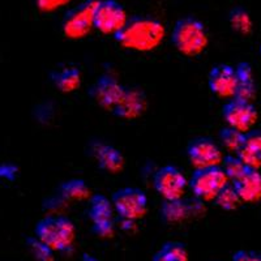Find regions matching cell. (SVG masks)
I'll return each instance as SVG.
<instances>
[{
    "instance_id": "obj_1",
    "label": "cell",
    "mask_w": 261,
    "mask_h": 261,
    "mask_svg": "<svg viewBox=\"0 0 261 261\" xmlns=\"http://www.w3.org/2000/svg\"><path fill=\"white\" fill-rule=\"evenodd\" d=\"M114 38L127 48L150 50L163 38V25L150 16H132Z\"/></svg>"
},
{
    "instance_id": "obj_2",
    "label": "cell",
    "mask_w": 261,
    "mask_h": 261,
    "mask_svg": "<svg viewBox=\"0 0 261 261\" xmlns=\"http://www.w3.org/2000/svg\"><path fill=\"white\" fill-rule=\"evenodd\" d=\"M34 235L55 252H68L76 238L73 221L63 214H48L34 226Z\"/></svg>"
},
{
    "instance_id": "obj_3",
    "label": "cell",
    "mask_w": 261,
    "mask_h": 261,
    "mask_svg": "<svg viewBox=\"0 0 261 261\" xmlns=\"http://www.w3.org/2000/svg\"><path fill=\"white\" fill-rule=\"evenodd\" d=\"M208 32L204 22L193 16L179 18L171 32V43L186 57H196L208 46Z\"/></svg>"
},
{
    "instance_id": "obj_4",
    "label": "cell",
    "mask_w": 261,
    "mask_h": 261,
    "mask_svg": "<svg viewBox=\"0 0 261 261\" xmlns=\"http://www.w3.org/2000/svg\"><path fill=\"white\" fill-rule=\"evenodd\" d=\"M230 183L222 166L195 169L192 172L188 187L192 191L196 199L214 200L225 186Z\"/></svg>"
},
{
    "instance_id": "obj_5",
    "label": "cell",
    "mask_w": 261,
    "mask_h": 261,
    "mask_svg": "<svg viewBox=\"0 0 261 261\" xmlns=\"http://www.w3.org/2000/svg\"><path fill=\"white\" fill-rule=\"evenodd\" d=\"M114 209L120 220H141L148 211V196L136 187H124L115 191L111 196Z\"/></svg>"
},
{
    "instance_id": "obj_6",
    "label": "cell",
    "mask_w": 261,
    "mask_h": 261,
    "mask_svg": "<svg viewBox=\"0 0 261 261\" xmlns=\"http://www.w3.org/2000/svg\"><path fill=\"white\" fill-rule=\"evenodd\" d=\"M124 7L116 0H99L94 12L93 25L103 34L115 36L128 21Z\"/></svg>"
},
{
    "instance_id": "obj_7",
    "label": "cell",
    "mask_w": 261,
    "mask_h": 261,
    "mask_svg": "<svg viewBox=\"0 0 261 261\" xmlns=\"http://www.w3.org/2000/svg\"><path fill=\"white\" fill-rule=\"evenodd\" d=\"M153 186L163 200H178L187 190L188 180L178 167L165 165L154 172Z\"/></svg>"
},
{
    "instance_id": "obj_8",
    "label": "cell",
    "mask_w": 261,
    "mask_h": 261,
    "mask_svg": "<svg viewBox=\"0 0 261 261\" xmlns=\"http://www.w3.org/2000/svg\"><path fill=\"white\" fill-rule=\"evenodd\" d=\"M222 118L225 119L228 127L247 134L257 122L258 113L256 106L251 101L232 97L230 101L223 105Z\"/></svg>"
},
{
    "instance_id": "obj_9",
    "label": "cell",
    "mask_w": 261,
    "mask_h": 261,
    "mask_svg": "<svg viewBox=\"0 0 261 261\" xmlns=\"http://www.w3.org/2000/svg\"><path fill=\"white\" fill-rule=\"evenodd\" d=\"M99 0H84L80 6L67 12L63 20V30L71 38H80L89 32L90 28H94V12Z\"/></svg>"
},
{
    "instance_id": "obj_10",
    "label": "cell",
    "mask_w": 261,
    "mask_h": 261,
    "mask_svg": "<svg viewBox=\"0 0 261 261\" xmlns=\"http://www.w3.org/2000/svg\"><path fill=\"white\" fill-rule=\"evenodd\" d=\"M187 157L195 169L220 166L223 155L220 146L209 137H196L187 145Z\"/></svg>"
},
{
    "instance_id": "obj_11",
    "label": "cell",
    "mask_w": 261,
    "mask_h": 261,
    "mask_svg": "<svg viewBox=\"0 0 261 261\" xmlns=\"http://www.w3.org/2000/svg\"><path fill=\"white\" fill-rule=\"evenodd\" d=\"M125 88L111 74H102L90 86L88 94L103 109L113 111L122 99Z\"/></svg>"
},
{
    "instance_id": "obj_12",
    "label": "cell",
    "mask_w": 261,
    "mask_h": 261,
    "mask_svg": "<svg viewBox=\"0 0 261 261\" xmlns=\"http://www.w3.org/2000/svg\"><path fill=\"white\" fill-rule=\"evenodd\" d=\"M208 86L218 97H234L237 90V72L230 64L214 65L208 73Z\"/></svg>"
},
{
    "instance_id": "obj_13",
    "label": "cell",
    "mask_w": 261,
    "mask_h": 261,
    "mask_svg": "<svg viewBox=\"0 0 261 261\" xmlns=\"http://www.w3.org/2000/svg\"><path fill=\"white\" fill-rule=\"evenodd\" d=\"M146 95L137 88H125L122 99L113 110L114 115L122 119H136L145 111Z\"/></svg>"
},
{
    "instance_id": "obj_14",
    "label": "cell",
    "mask_w": 261,
    "mask_h": 261,
    "mask_svg": "<svg viewBox=\"0 0 261 261\" xmlns=\"http://www.w3.org/2000/svg\"><path fill=\"white\" fill-rule=\"evenodd\" d=\"M90 153L97 161L99 169L105 170V171L118 172L124 166V157H123L122 151L110 144H92Z\"/></svg>"
},
{
    "instance_id": "obj_15",
    "label": "cell",
    "mask_w": 261,
    "mask_h": 261,
    "mask_svg": "<svg viewBox=\"0 0 261 261\" xmlns=\"http://www.w3.org/2000/svg\"><path fill=\"white\" fill-rule=\"evenodd\" d=\"M244 202H257L261 200V172L248 167L243 175L231 181Z\"/></svg>"
},
{
    "instance_id": "obj_16",
    "label": "cell",
    "mask_w": 261,
    "mask_h": 261,
    "mask_svg": "<svg viewBox=\"0 0 261 261\" xmlns=\"http://www.w3.org/2000/svg\"><path fill=\"white\" fill-rule=\"evenodd\" d=\"M237 155L251 169L261 167V129H251L246 134V141Z\"/></svg>"
},
{
    "instance_id": "obj_17",
    "label": "cell",
    "mask_w": 261,
    "mask_h": 261,
    "mask_svg": "<svg viewBox=\"0 0 261 261\" xmlns=\"http://www.w3.org/2000/svg\"><path fill=\"white\" fill-rule=\"evenodd\" d=\"M195 213L191 201L183 199L165 200L160 208L161 220L165 223H179Z\"/></svg>"
},
{
    "instance_id": "obj_18",
    "label": "cell",
    "mask_w": 261,
    "mask_h": 261,
    "mask_svg": "<svg viewBox=\"0 0 261 261\" xmlns=\"http://www.w3.org/2000/svg\"><path fill=\"white\" fill-rule=\"evenodd\" d=\"M235 72H237V90H235L234 97L252 102L256 95L252 67L249 63L241 62L235 67Z\"/></svg>"
},
{
    "instance_id": "obj_19",
    "label": "cell",
    "mask_w": 261,
    "mask_h": 261,
    "mask_svg": "<svg viewBox=\"0 0 261 261\" xmlns=\"http://www.w3.org/2000/svg\"><path fill=\"white\" fill-rule=\"evenodd\" d=\"M114 205L107 196L102 193H95L89 199V208H88V217L93 223L105 222L113 220Z\"/></svg>"
},
{
    "instance_id": "obj_20",
    "label": "cell",
    "mask_w": 261,
    "mask_h": 261,
    "mask_svg": "<svg viewBox=\"0 0 261 261\" xmlns=\"http://www.w3.org/2000/svg\"><path fill=\"white\" fill-rule=\"evenodd\" d=\"M51 81L63 93L73 92L81 83V72L76 67H67L62 71L51 72Z\"/></svg>"
},
{
    "instance_id": "obj_21",
    "label": "cell",
    "mask_w": 261,
    "mask_h": 261,
    "mask_svg": "<svg viewBox=\"0 0 261 261\" xmlns=\"http://www.w3.org/2000/svg\"><path fill=\"white\" fill-rule=\"evenodd\" d=\"M59 196L64 200H76V201H83L92 197L86 181L77 178L63 181L59 186Z\"/></svg>"
},
{
    "instance_id": "obj_22",
    "label": "cell",
    "mask_w": 261,
    "mask_h": 261,
    "mask_svg": "<svg viewBox=\"0 0 261 261\" xmlns=\"http://www.w3.org/2000/svg\"><path fill=\"white\" fill-rule=\"evenodd\" d=\"M151 261H190L188 251L180 242H166L154 253Z\"/></svg>"
},
{
    "instance_id": "obj_23",
    "label": "cell",
    "mask_w": 261,
    "mask_h": 261,
    "mask_svg": "<svg viewBox=\"0 0 261 261\" xmlns=\"http://www.w3.org/2000/svg\"><path fill=\"white\" fill-rule=\"evenodd\" d=\"M228 24L231 27L234 32L243 34V36H248L251 34L253 29L252 17L249 15V12L243 7H234L230 9L228 12Z\"/></svg>"
},
{
    "instance_id": "obj_24",
    "label": "cell",
    "mask_w": 261,
    "mask_h": 261,
    "mask_svg": "<svg viewBox=\"0 0 261 261\" xmlns=\"http://www.w3.org/2000/svg\"><path fill=\"white\" fill-rule=\"evenodd\" d=\"M214 202L218 208H221L222 211L231 212L239 206V204L242 202L241 196L238 193L237 188L234 187V184L230 181L227 186L221 190V192L217 195V197L214 199Z\"/></svg>"
},
{
    "instance_id": "obj_25",
    "label": "cell",
    "mask_w": 261,
    "mask_h": 261,
    "mask_svg": "<svg viewBox=\"0 0 261 261\" xmlns=\"http://www.w3.org/2000/svg\"><path fill=\"white\" fill-rule=\"evenodd\" d=\"M220 141L222 145L227 149L228 151H232L237 154L238 151L241 150L242 146L244 145L246 141V134L242 130H238L232 127H223L218 134Z\"/></svg>"
},
{
    "instance_id": "obj_26",
    "label": "cell",
    "mask_w": 261,
    "mask_h": 261,
    "mask_svg": "<svg viewBox=\"0 0 261 261\" xmlns=\"http://www.w3.org/2000/svg\"><path fill=\"white\" fill-rule=\"evenodd\" d=\"M25 243L36 261H55V256H54L55 251L51 249L46 243H43L41 239H38L36 235L27 237Z\"/></svg>"
},
{
    "instance_id": "obj_27",
    "label": "cell",
    "mask_w": 261,
    "mask_h": 261,
    "mask_svg": "<svg viewBox=\"0 0 261 261\" xmlns=\"http://www.w3.org/2000/svg\"><path fill=\"white\" fill-rule=\"evenodd\" d=\"M221 166L225 170L226 175H227L230 181H234L241 178L244 172L247 171V169H248V166H246L243 161L238 157L237 154H226L223 157Z\"/></svg>"
},
{
    "instance_id": "obj_28",
    "label": "cell",
    "mask_w": 261,
    "mask_h": 261,
    "mask_svg": "<svg viewBox=\"0 0 261 261\" xmlns=\"http://www.w3.org/2000/svg\"><path fill=\"white\" fill-rule=\"evenodd\" d=\"M93 234L97 235L98 238H102V239H107V238H111L115 234V223L114 221H105V222L99 223H93L92 226Z\"/></svg>"
},
{
    "instance_id": "obj_29",
    "label": "cell",
    "mask_w": 261,
    "mask_h": 261,
    "mask_svg": "<svg viewBox=\"0 0 261 261\" xmlns=\"http://www.w3.org/2000/svg\"><path fill=\"white\" fill-rule=\"evenodd\" d=\"M231 261H261V253L249 249H239L234 252Z\"/></svg>"
},
{
    "instance_id": "obj_30",
    "label": "cell",
    "mask_w": 261,
    "mask_h": 261,
    "mask_svg": "<svg viewBox=\"0 0 261 261\" xmlns=\"http://www.w3.org/2000/svg\"><path fill=\"white\" fill-rule=\"evenodd\" d=\"M68 2L69 0H36V4L41 11L50 12V11H54V9L60 8V7H63Z\"/></svg>"
},
{
    "instance_id": "obj_31",
    "label": "cell",
    "mask_w": 261,
    "mask_h": 261,
    "mask_svg": "<svg viewBox=\"0 0 261 261\" xmlns=\"http://www.w3.org/2000/svg\"><path fill=\"white\" fill-rule=\"evenodd\" d=\"M17 175V167L12 163H3L0 166V176L7 180H13Z\"/></svg>"
},
{
    "instance_id": "obj_32",
    "label": "cell",
    "mask_w": 261,
    "mask_h": 261,
    "mask_svg": "<svg viewBox=\"0 0 261 261\" xmlns=\"http://www.w3.org/2000/svg\"><path fill=\"white\" fill-rule=\"evenodd\" d=\"M81 261H101V260L95 257V256L90 255V253H84L83 257H81Z\"/></svg>"
},
{
    "instance_id": "obj_33",
    "label": "cell",
    "mask_w": 261,
    "mask_h": 261,
    "mask_svg": "<svg viewBox=\"0 0 261 261\" xmlns=\"http://www.w3.org/2000/svg\"><path fill=\"white\" fill-rule=\"evenodd\" d=\"M260 57H261V46H260Z\"/></svg>"
}]
</instances>
